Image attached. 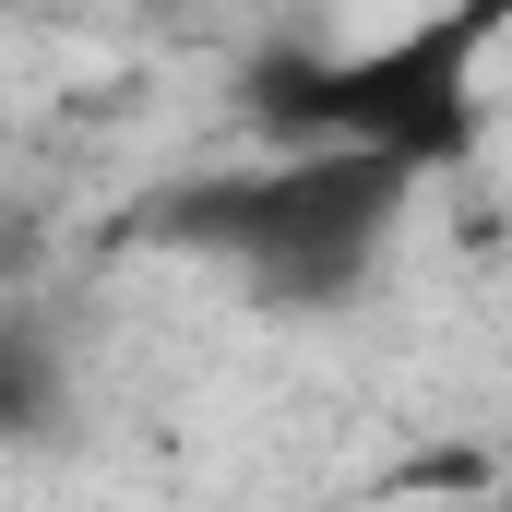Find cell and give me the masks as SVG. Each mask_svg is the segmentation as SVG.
<instances>
[{"instance_id":"277c9868","label":"cell","mask_w":512,"mask_h":512,"mask_svg":"<svg viewBox=\"0 0 512 512\" xmlns=\"http://www.w3.org/2000/svg\"><path fill=\"white\" fill-rule=\"evenodd\" d=\"M465 512H512V501H465Z\"/></svg>"},{"instance_id":"7a4b0ae2","label":"cell","mask_w":512,"mask_h":512,"mask_svg":"<svg viewBox=\"0 0 512 512\" xmlns=\"http://www.w3.org/2000/svg\"><path fill=\"white\" fill-rule=\"evenodd\" d=\"M405 191H417V179L382 167V155L310 143V155H274V167H239V179L179 191V203L155 215V239L239 262L262 298H286V310H334V298L382 262Z\"/></svg>"},{"instance_id":"6da1fadb","label":"cell","mask_w":512,"mask_h":512,"mask_svg":"<svg viewBox=\"0 0 512 512\" xmlns=\"http://www.w3.org/2000/svg\"><path fill=\"white\" fill-rule=\"evenodd\" d=\"M501 24H512V0H453V12H417L382 48H262L251 60V131H274V155L346 143V155H382L405 179H441L489 131L477 72H489Z\"/></svg>"},{"instance_id":"3957f363","label":"cell","mask_w":512,"mask_h":512,"mask_svg":"<svg viewBox=\"0 0 512 512\" xmlns=\"http://www.w3.org/2000/svg\"><path fill=\"white\" fill-rule=\"evenodd\" d=\"M36 417H48V358L12 334L0 346V429H36Z\"/></svg>"}]
</instances>
